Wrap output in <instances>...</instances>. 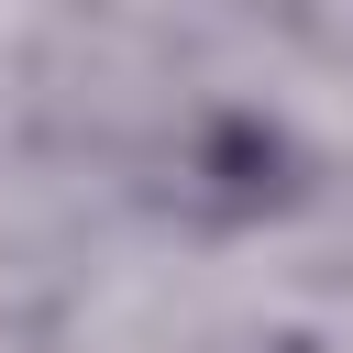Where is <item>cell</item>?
<instances>
[{
  "mask_svg": "<svg viewBox=\"0 0 353 353\" xmlns=\"http://www.w3.org/2000/svg\"><path fill=\"white\" fill-rule=\"evenodd\" d=\"M320 199V154L265 99H210L165 132V210L188 232H276Z\"/></svg>",
  "mask_w": 353,
  "mask_h": 353,
  "instance_id": "6da1fadb",
  "label": "cell"
}]
</instances>
